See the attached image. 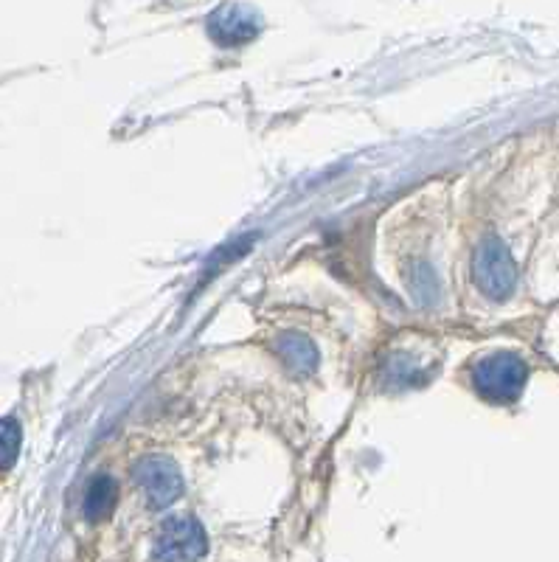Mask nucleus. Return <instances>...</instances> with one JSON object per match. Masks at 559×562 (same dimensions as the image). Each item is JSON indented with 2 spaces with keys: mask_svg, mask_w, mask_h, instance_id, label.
Masks as SVG:
<instances>
[{
  "mask_svg": "<svg viewBox=\"0 0 559 562\" xmlns=\"http://www.w3.org/2000/svg\"><path fill=\"white\" fill-rule=\"evenodd\" d=\"M526 377V363L515 355H489L472 369L478 394L489 402H515L526 385Z\"/></svg>",
  "mask_w": 559,
  "mask_h": 562,
  "instance_id": "1",
  "label": "nucleus"
},
{
  "mask_svg": "<svg viewBox=\"0 0 559 562\" xmlns=\"http://www.w3.org/2000/svg\"><path fill=\"white\" fill-rule=\"evenodd\" d=\"M206 554V532L194 518H169L155 537L158 562H197Z\"/></svg>",
  "mask_w": 559,
  "mask_h": 562,
  "instance_id": "2",
  "label": "nucleus"
},
{
  "mask_svg": "<svg viewBox=\"0 0 559 562\" xmlns=\"http://www.w3.org/2000/svg\"><path fill=\"white\" fill-rule=\"evenodd\" d=\"M475 279L489 298H506L515 290L517 270L509 251L498 239H486L475 256Z\"/></svg>",
  "mask_w": 559,
  "mask_h": 562,
  "instance_id": "3",
  "label": "nucleus"
},
{
  "mask_svg": "<svg viewBox=\"0 0 559 562\" xmlns=\"http://www.w3.org/2000/svg\"><path fill=\"white\" fill-rule=\"evenodd\" d=\"M135 481L141 484L147 501L152 506H169L177 495L183 492V475L175 467V461L163 459V456H149L138 464Z\"/></svg>",
  "mask_w": 559,
  "mask_h": 562,
  "instance_id": "4",
  "label": "nucleus"
},
{
  "mask_svg": "<svg viewBox=\"0 0 559 562\" xmlns=\"http://www.w3.org/2000/svg\"><path fill=\"white\" fill-rule=\"evenodd\" d=\"M211 34L220 40L222 45H239L245 40H251L256 34V26H253L251 15L242 9V6H228V9H220L214 20H211Z\"/></svg>",
  "mask_w": 559,
  "mask_h": 562,
  "instance_id": "5",
  "label": "nucleus"
},
{
  "mask_svg": "<svg viewBox=\"0 0 559 562\" xmlns=\"http://www.w3.org/2000/svg\"><path fill=\"white\" fill-rule=\"evenodd\" d=\"M113 503H116V484H113V478L99 475L88 489V498H85V515H88L90 520L104 518V515H110Z\"/></svg>",
  "mask_w": 559,
  "mask_h": 562,
  "instance_id": "6",
  "label": "nucleus"
},
{
  "mask_svg": "<svg viewBox=\"0 0 559 562\" xmlns=\"http://www.w3.org/2000/svg\"><path fill=\"white\" fill-rule=\"evenodd\" d=\"M17 447H20V428L12 419L0 422V464L3 467H9L15 461Z\"/></svg>",
  "mask_w": 559,
  "mask_h": 562,
  "instance_id": "7",
  "label": "nucleus"
}]
</instances>
